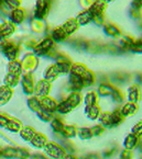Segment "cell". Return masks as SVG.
<instances>
[{
	"mask_svg": "<svg viewBox=\"0 0 142 159\" xmlns=\"http://www.w3.org/2000/svg\"><path fill=\"white\" fill-rule=\"evenodd\" d=\"M45 152H46V154L49 155V156L54 159H62L65 155L64 149L62 147H59V146H57L56 144H54V143L47 144L46 147H45Z\"/></svg>",
	"mask_w": 142,
	"mask_h": 159,
	"instance_id": "1",
	"label": "cell"
},
{
	"mask_svg": "<svg viewBox=\"0 0 142 159\" xmlns=\"http://www.w3.org/2000/svg\"><path fill=\"white\" fill-rule=\"evenodd\" d=\"M53 46V42L51 40H45V41H43L41 44H39L38 45V47H36V53L38 55H43V54H45L47 51H50V48Z\"/></svg>",
	"mask_w": 142,
	"mask_h": 159,
	"instance_id": "2",
	"label": "cell"
},
{
	"mask_svg": "<svg viewBox=\"0 0 142 159\" xmlns=\"http://www.w3.org/2000/svg\"><path fill=\"white\" fill-rule=\"evenodd\" d=\"M92 19H94V16L90 13L89 10H86V11L82 12V13L77 16V20H76V22H77V23H79L81 25H85V24H87L89 21H92Z\"/></svg>",
	"mask_w": 142,
	"mask_h": 159,
	"instance_id": "3",
	"label": "cell"
},
{
	"mask_svg": "<svg viewBox=\"0 0 142 159\" xmlns=\"http://www.w3.org/2000/svg\"><path fill=\"white\" fill-rule=\"evenodd\" d=\"M39 102H40V101H39ZM40 105L43 110L49 111V112L56 110V104H55V102L49 98H43V102H40Z\"/></svg>",
	"mask_w": 142,
	"mask_h": 159,
	"instance_id": "4",
	"label": "cell"
},
{
	"mask_svg": "<svg viewBox=\"0 0 142 159\" xmlns=\"http://www.w3.org/2000/svg\"><path fill=\"white\" fill-rule=\"evenodd\" d=\"M47 11V2L45 1H39L36 3V18L41 19L45 16Z\"/></svg>",
	"mask_w": 142,
	"mask_h": 159,
	"instance_id": "5",
	"label": "cell"
},
{
	"mask_svg": "<svg viewBox=\"0 0 142 159\" xmlns=\"http://www.w3.org/2000/svg\"><path fill=\"white\" fill-rule=\"evenodd\" d=\"M78 28V24L77 22H76V20H69V21H67L66 23L63 25V28H62V30L64 31L65 34H72L73 32H75L76 30H77Z\"/></svg>",
	"mask_w": 142,
	"mask_h": 159,
	"instance_id": "6",
	"label": "cell"
},
{
	"mask_svg": "<svg viewBox=\"0 0 142 159\" xmlns=\"http://www.w3.org/2000/svg\"><path fill=\"white\" fill-rule=\"evenodd\" d=\"M104 8H105V3L102 2V1H98V2H95L94 5L89 8V11L94 16H98L104 11Z\"/></svg>",
	"mask_w": 142,
	"mask_h": 159,
	"instance_id": "7",
	"label": "cell"
},
{
	"mask_svg": "<svg viewBox=\"0 0 142 159\" xmlns=\"http://www.w3.org/2000/svg\"><path fill=\"white\" fill-rule=\"evenodd\" d=\"M31 142H32V145L33 146H36V147H38V148H41L46 143V138H45V136L41 135V134H36V135L33 136V138L31 139Z\"/></svg>",
	"mask_w": 142,
	"mask_h": 159,
	"instance_id": "8",
	"label": "cell"
},
{
	"mask_svg": "<svg viewBox=\"0 0 142 159\" xmlns=\"http://www.w3.org/2000/svg\"><path fill=\"white\" fill-rule=\"evenodd\" d=\"M11 20L14 23H21L23 20V11L21 9H13V11L11 12Z\"/></svg>",
	"mask_w": 142,
	"mask_h": 159,
	"instance_id": "9",
	"label": "cell"
},
{
	"mask_svg": "<svg viewBox=\"0 0 142 159\" xmlns=\"http://www.w3.org/2000/svg\"><path fill=\"white\" fill-rule=\"evenodd\" d=\"M14 29L13 26L11 25L10 23H5L1 28H0V35L3 36V38H8L9 35H11L13 33Z\"/></svg>",
	"mask_w": 142,
	"mask_h": 159,
	"instance_id": "10",
	"label": "cell"
},
{
	"mask_svg": "<svg viewBox=\"0 0 142 159\" xmlns=\"http://www.w3.org/2000/svg\"><path fill=\"white\" fill-rule=\"evenodd\" d=\"M11 96V90L8 87H3L0 89V104H3L9 100V97Z\"/></svg>",
	"mask_w": 142,
	"mask_h": 159,
	"instance_id": "11",
	"label": "cell"
},
{
	"mask_svg": "<svg viewBox=\"0 0 142 159\" xmlns=\"http://www.w3.org/2000/svg\"><path fill=\"white\" fill-rule=\"evenodd\" d=\"M49 88H50V86H49V84L46 81H41L36 86V92H38V94H41V96H45L49 92Z\"/></svg>",
	"mask_w": 142,
	"mask_h": 159,
	"instance_id": "12",
	"label": "cell"
},
{
	"mask_svg": "<svg viewBox=\"0 0 142 159\" xmlns=\"http://www.w3.org/2000/svg\"><path fill=\"white\" fill-rule=\"evenodd\" d=\"M135 111H137V107H135L133 103H128V104H125L122 110H121V114L128 116V115L133 114Z\"/></svg>",
	"mask_w": 142,
	"mask_h": 159,
	"instance_id": "13",
	"label": "cell"
},
{
	"mask_svg": "<svg viewBox=\"0 0 142 159\" xmlns=\"http://www.w3.org/2000/svg\"><path fill=\"white\" fill-rule=\"evenodd\" d=\"M57 111H59V113H63V114H65V113H69V111H72V109H73V107H72L71 104H69V101H64V102H62L61 104L59 105V107H56Z\"/></svg>",
	"mask_w": 142,
	"mask_h": 159,
	"instance_id": "14",
	"label": "cell"
},
{
	"mask_svg": "<svg viewBox=\"0 0 142 159\" xmlns=\"http://www.w3.org/2000/svg\"><path fill=\"white\" fill-rule=\"evenodd\" d=\"M59 68H57V66H52V67H50L49 69H47V73L46 75H45V78L49 80H53L54 78H56V76L59 75Z\"/></svg>",
	"mask_w": 142,
	"mask_h": 159,
	"instance_id": "15",
	"label": "cell"
},
{
	"mask_svg": "<svg viewBox=\"0 0 142 159\" xmlns=\"http://www.w3.org/2000/svg\"><path fill=\"white\" fill-rule=\"evenodd\" d=\"M135 144H137V137H135V135H132V134L125 138V147L127 148V149H132V148L135 146Z\"/></svg>",
	"mask_w": 142,
	"mask_h": 159,
	"instance_id": "16",
	"label": "cell"
},
{
	"mask_svg": "<svg viewBox=\"0 0 142 159\" xmlns=\"http://www.w3.org/2000/svg\"><path fill=\"white\" fill-rule=\"evenodd\" d=\"M52 35H53V39H54L55 41H63L65 38H66V34H65L64 31L62 30V28L55 29V30L53 31Z\"/></svg>",
	"mask_w": 142,
	"mask_h": 159,
	"instance_id": "17",
	"label": "cell"
},
{
	"mask_svg": "<svg viewBox=\"0 0 142 159\" xmlns=\"http://www.w3.org/2000/svg\"><path fill=\"white\" fill-rule=\"evenodd\" d=\"M34 135H36V132L31 129V127H26L21 133L22 138L26 140H31L32 138H33Z\"/></svg>",
	"mask_w": 142,
	"mask_h": 159,
	"instance_id": "18",
	"label": "cell"
},
{
	"mask_svg": "<svg viewBox=\"0 0 142 159\" xmlns=\"http://www.w3.org/2000/svg\"><path fill=\"white\" fill-rule=\"evenodd\" d=\"M18 61H12L9 66V69H10V75H13V76H18L20 74V70H21V66L19 64H17Z\"/></svg>",
	"mask_w": 142,
	"mask_h": 159,
	"instance_id": "19",
	"label": "cell"
},
{
	"mask_svg": "<svg viewBox=\"0 0 142 159\" xmlns=\"http://www.w3.org/2000/svg\"><path fill=\"white\" fill-rule=\"evenodd\" d=\"M122 121V115H121V112L119 111H116L111 114V122L114 125H118L120 122Z\"/></svg>",
	"mask_w": 142,
	"mask_h": 159,
	"instance_id": "20",
	"label": "cell"
},
{
	"mask_svg": "<svg viewBox=\"0 0 142 159\" xmlns=\"http://www.w3.org/2000/svg\"><path fill=\"white\" fill-rule=\"evenodd\" d=\"M78 135L83 139H87V138L92 137V133H90V129H78Z\"/></svg>",
	"mask_w": 142,
	"mask_h": 159,
	"instance_id": "21",
	"label": "cell"
},
{
	"mask_svg": "<svg viewBox=\"0 0 142 159\" xmlns=\"http://www.w3.org/2000/svg\"><path fill=\"white\" fill-rule=\"evenodd\" d=\"M86 105H88V108L92 107L94 103L96 102V96H95L94 92H89V93L86 96Z\"/></svg>",
	"mask_w": 142,
	"mask_h": 159,
	"instance_id": "22",
	"label": "cell"
},
{
	"mask_svg": "<svg viewBox=\"0 0 142 159\" xmlns=\"http://www.w3.org/2000/svg\"><path fill=\"white\" fill-rule=\"evenodd\" d=\"M138 97H139V92H138L137 87H132V89L130 88V91H129V100L135 102L138 100Z\"/></svg>",
	"mask_w": 142,
	"mask_h": 159,
	"instance_id": "23",
	"label": "cell"
},
{
	"mask_svg": "<svg viewBox=\"0 0 142 159\" xmlns=\"http://www.w3.org/2000/svg\"><path fill=\"white\" fill-rule=\"evenodd\" d=\"M88 114H89V117L92 120L96 119L98 116V114H99V109L96 108L95 105H92V107L88 108Z\"/></svg>",
	"mask_w": 142,
	"mask_h": 159,
	"instance_id": "24",
	"label": "cell"
},
{
	"mask_svg": "<svg viewBox=\"0 0 142 159\" xmlns=\"http://www.w3.org/2000/svg\"><path fill=\"white\" fill-rule=\"evenodd\" d=\"M112 88L109 86H100L99 87V93L102 96H108V94L112 93Z\"/></svg>",
	"mask_w": 142,
	"mask_h": 159,
	"instance_id": "25",
	"label": "cell"
},
{
	"mask_svg": "<svg viewBox=\"0 0 142 159\" xmlns=\"http://www.w3.org/2000/svg\"><path fill=\"white\" fill-rule=\"evenodd\" d=\"M102 123L104 125H107V126H110L112 125V122H111V114H109V113H106L102 116Z\"/></svg>",
	"mask_w": 142,
	"mask_h": 159,
	"instance_id": "26",
	"label": "cell"
},
{
	"mask_svg": "<svg viewBox=\"0 0 142 159\" xmlns=\"http://www.w3.org/2000/svg\"><path fill=\"white\" fill-rule=\"evenodd\" d=\"M52 127L55 132H61L64 129V126H63V124H62V122L59 120H54L52 122Z\"/></svg>",
	"mask_w": 142,
	"mask_h": 159,
	"instance_id": "27",
	"label": "cell"
},
{
	"mask_svg": "<svg viewBox=\"0 0 142 159\" xmlns=\"http://www.w3.org/2000/svg\"><path fill=\"white\" fill-rule=\"evenodd\" d=\"M7 129H9V131H11V132H17V131H19V129H20V123H17V122L11 121V122H9V123H8Z\"/></svg>",
	"mask_w": 142,
	"mask_h": 159,
	"instance_id": "28",
	"label": "cell"
},
{
	"mask_svg": "<svg viewBox=\"0 0 142 159\" xmlns=\"http://www.w3.org/2000/svg\"><path fill=\"white\" fill-rule=\"evenodd\" d=\"M64 129V135L67 136V137H73L75 135V129H74L73 126H66Z\"/></svg>",
	"mask_w": 142,
	"mask_h": 159,
	"instance_id": "29",
	"label": "cell"
},
{
	"mask_svg": "<svg viewBox=\"0 0 142 159\" xmlns=\"http://www.w3.org/2000/svg\"><path fill=\"white\" fill-rule=\"evenodd\" d=\"M8 123H9V120L5 116H0V125L1 126H7Z\"/></svg>",
	"mask_w": 142,
	"mask_h": 159,
	"instance_id": "30",
	"label": "cell"
},
{
	"mask_svg": "<svg viewBox=\"0 0 142 159\" xmlns=\"http://www.w3.org/2000/svg\"><path fill=\"white\" fill-rule=\"evenodd\" d=\"M132 131H133V133L137 134V135L138 134H141V123H138V124L132 129Z\"/></svg>",
	"mask_w": 142,
	"mask_h": 159,
	"instance_id": "31",
	"label": "cell"
},
{
	"mask_svg": "<svg viewBox=\"0 0 142 159\" xmlns=\"http://www.w3.org/2000/svg\"><path fill=\"white\" fill-rule=\"evenodd\" d=\"M65 159H76V158H74V157H72V156H66Z\"/></svg>",
	"mask_w": 142,
	"mask_h": 159,
	"instance_id": "32",
	"label": "cell"
}]
</instances>
